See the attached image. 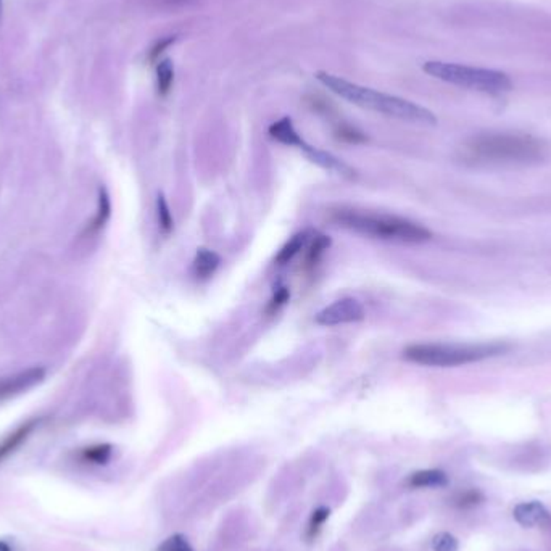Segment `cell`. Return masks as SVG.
<instances>
[{"label":"cell","instance_id":"obj_1","mask_svg":"<svg viewBox=\"0 0 551 551\" xmlns=\"http://www.w3.org/2000/svg\"><path fill=\"white\" fill-rule=\"evenodd\" d=\"M316 79L334 94L342 97L350 104L364 108V110L380 113V115L395 118V120L416 123V125H437V116L434 113L427 110L426 107L403 99V97L371 89V87L357 84V82L327 73V71H318Z\"/></svg>","mask_w":551,"mask_h":551},{"label":"cell","instance_id":"obj_2","mask_svg":"<svg viewBox=\"0 0 551 551\" xmlns=\"http://www.w3.org/2000/svg\"><path fill=\"white\" fill-rule=\"evenodd\" d=\"M331 221L350 233L371 239L400 242V244H422L432 237L430 231L419 223L401 216L374 213V211L337 208L331 213Z\"/></svg>","mask_w":551,"mask_h":551},{"label":"cell","instance_id":"obj_3","mask_svg":"<svg viewBox=\"0 0 551 551\" xmlns=\"http://www.w3.org/2000/svg\"><path fill=\"white\" fill-rule=\"evenodd\" d=\"M467 157L474 162L530 164L542 162L545 146L538 139L525 134H482L466 146Z\"/></svg>","mask_w":551,"mask_h":551},{"label":"cell","instance_id":"obj_4","mask_svg":"<svg viewBox=\"0 0 551 551\" xmlns=\"http://www.w3.org/2000/svg\"><path fill=\"white\" fill-rule=\"evenodd\" d=\"M506 343H477V345H456V343H416L403 350V358L410 363L421 366L453 368L483 362L487 358L498 357L508 352Z\"/></svg>","mask_w":551,"mask_h":551},{"label":"cell","instance_id":"obj_5","mask_svg":"<svg viewBox=\"0 0 551 551\" xmlns=\"http://www.w3.org/2000/svg\"><path fill=\"white\" fill-rule=\"evenodd\" d=\"M422 70L432 78L463 89L486 92V94H502L513 89V81L506 73L490 68L448 63V61L430 60L422 65Z\"/></svg>","mask_w":551,"mask_h":551},{"label":"cell","instance_id":"obj_6","mask_svg":"<svg viewBox=\"0 0 551 551\" xmlns=\"http://www.w3.org/2000/svg\"><path fill=\"white\" fill-rule=\"evenodd\" d=\"M366 311L357 298L345 297L341 300L331 303L316 315L315 321L319 326H341V324H352L363 321Z\"/></svg>","mask_w":551,"mask_h":551},{"label":"cell","instance_id":"obj_7","mask_svg":"<svg viewBox=\"0 0 551 551\" xmlns=\"http://www.w3.org/2000/svg\"><path fill=\"white\" fill-rule=\"evenodd\" d=\"M295 148L305 153L311 163L318 164L319 168L326 169V171L336 174V176H341L343 179H355L357 178V171L350 166L348 163H345L343 160L337 158L336 155H332L331 152L321 150V148L313 147L310 143L305 142V139L300 137L295 143Z\"/></svg>","mask_w":551,"mask_h":551},{"label":"cell","instance_id":"obj_8","mask_svg":"<svg viewBox=\"0 0 551 551\" xmlns=\"http://www.w3.org/2000/svg\"><path fill=\"white\" fill-rule=\"evenodd\" d=\"M44 378H45V369L38 366V368H29L26 371H22V373L10 375V378L0 379V401L34 387L36 384L42 382Z\"/></svg>","mask_w":551,"mask_h":551},{"label":"cell","instance_id":"obj_9","mask_svg":"<svg viewBox=\"0 0 551 551\" xmlns=\"http://www.w3.org/2000/svg\"><path fill=\"white\" fill-rule=\"evenodd\" d=\"M513 516L522 527H547L551 522V514L540 502L519 503L514 508Z\"/></svg>","mask_w":551,"mask_h":551},{"label":"cell","instance_id":"obj_10","mask_svg":"<svg viewBox=\"0 0 551 551\" xmlns=\"http://www.w3.org/2000/svg\"><path fill=\"white\" fill-rule=\"evenodd\" d=\"M38 422H39L38 419L26 421L24 424L17 427L12 434H8L2 442H0V463H2L3 460H7L12 453L17 451L18 448L28 440V437L33 434V430L36 429V426H38Z\"/></svg>","mask_w":551,"mask_h":551},{"label":"cell","instance_id":"obj_11","mask_svg":"<svg viewBox=\"0 0 551 551\" xmlns=\"http://www.w3.org/2000/svg\"><path fill=\"white\" fill-rule=\"evenodd\" d=\"M219 263L221 258L219 255L216 254V251L210 250V249H202L197 250V254H195V258L192 261V272L194 276L197 277L200 281H205L211 277L216 272V270L219 267Z\"/></svg>","mask_w":551,"mask_h":551},{"label":"cell","instance_id":"obj_12","mask_svg":"<svg viewBox=\"0 0 551 551\" xmlns=\"http://www.w3.org/2000/svg\"><path fill=\"white\" fill-rule=\"evenodd\" d=\"M310 237H311L310 231H303V233L292 235L290 239L286 242L284 247L279 250V254L276 255L277 265H287V263H290L298 254H302V250L306 249L308 242H310Z\"/></svg>","mask_w":551,"mask_h":551},{"label":"cell","instance_id":"obj_13","mask_svg":"<svg viewBox=\"0 0 551 551\" xmlns=\"http://www.w3.org/2000/svg\"><path fill=\"white\" fill-rule=\"evenodd\" d=\"M448 483V477L440 469H424L411 474L408 479V486L413 488H427V487H444Z\"/></svg>","mask_w":551,"mask_h":551},{"label":"cell","instance_id":"obj_14","mask_svg":"<svg viewBox=\"0 0 551 551\" xmlns=\"http://www.w3.org/2000/svg\"><path fill=\"white\" fill-rule=\"evenodd\" d=\"M270 134L272 139H276L277 142L284 143V146H290V147H295V143L298 139L302 136L297 132L295 126H293V123L290 118H281L279 121L272 123L270 126Z\"/></svg>","mask_w":551,"mask_h":551},{"label":"cell","instance_id":"obj_15","mask_svg":"<svg viewBox=\"0 0 551 551\" xmlns=\"http://www.w3.org/2000/svg\"><path fill=\"white\" fill-rule=\"evenodd\" d=\"M329 247H331V239H329L327 235H324L321 233H311L310 242H308L305 249L306 266H315Z\"/></svg>","mask_w":551,"mask_h":551},{"label":"cell","instance_id":"obj_16","mask_svg":"<svg viewBox=\"0 0 551 551\" xmlns=\"http://www.w3.org/2000/svg\"><path fill=\"white\" fill-rule=\"evenodd\" d=\"M174 82V68L169 60L158 61L157 66V89L160 95H166Z\"/></svg>","mask_w":551,"mask_h":551},{"label":"cell","instance_id":"obj_17","mask_svg":"<svg viewBox=\"0 0 551 551\" xmlns=\"http://www.w3.org/2000/svg\"><path fill=\"white\" fill-rule=\"evenodd\" d=\"M110 213H111L110 197H108L107 190L104 187H100L99 189V210H97L95 218L89 226L91 233H97V231H100L102 228H104L108 218H110Z\"/></svg>","mask_w":551,"mask_h":551},{"label":"cell","instance_id":"obj_18","mask_svg":"<svg viewBox=\"0 0 551 551\" xmlns=\"http://www.w3.org/2000/svg\"><path fill=\"white\" fill-rule=\"evenodd\" d=\"M110 456H111V445L108 444L87 447L81 453L82 460L86 463H91V465H105V463H108V460H110Z\"/></svg>","mask_w":551,"mask_h":551},{"label":"cell","instance_id":"obj_19","mask_svg":"<svg viewBox=\"0 0 551 551\" xmlns=\"http://www.w3.org/2000/svg\"><path fill=\"white\" fill-rule=\"evenodd\" d=\"M157 215H158V224L163 234H169L174 229V218L171 213V208L164 199V195H158L157 200Z\"/></svg>","mask_w":551,"mask_h":551},{"label":"cell","instance_id":"obj_20","mask_svg":"<svg viewBox=\"0 0 551 551\" xmlns=\"http://www.w3.org/2000/svg\"><path fill=\"white\" fill-rule=\"evenodd\" d=\"M329 518V509L327 508H318L315 513L311 514L310 518V522H308V529H306V537L313 540L318 537V534L321 532L324 522L327 521Z\"/></svg>","mask_w":551,"mask_h":551},{"label":"cell","instance_id":"obj_21","mask_svg":"<svg viewBox=\"0 0 551 551\" xmlns=\"http://www.w3.org/2000/svg\"><path fill=\"white\" fill-rule=\"evenodd\" d=\"M158 551H194L190 547L187 540H185L183 535H171V537L164 540V542L160 545Z\"/></svg>","mask_w":551,"mask_h":551},{"label":"cell","instance_id":"obj_22","mask_svg":"<svg viewBox=\"0 0 551 551\" xmlns=\"http://www.w3.org/2000/svg\"><path fill=\"white\" fill-rule=\"evenodd\" d=\"M289 298H290V292H289V289H287V287H284V286L277 287L274 293H272V298L270 300V303H267V311L270 313L279 311L281 308L284 306L287 302H289Z\"/></svg>","mask_w":551,"mask_h":551},{"label":"cell","instance_id":"obj_23","mask_svg":"<svg viewBox=\"0 0 551 551\" xmlns=\"http://www.w3.org/2000/svg\"><path fill=\"white\" fill-rule=\"evenodd\" d=\"M434 551H458V540L450 534H439L434 537L432 542Z\"/></svg>","mask_w":551,"mask_h":551},{"label":"cell","instance_id":"obj_24","mask_svg":"<svg viewBox=\"0 0 551 551\" xmlns=\"http://www.w3.org/2000/svg\"><path fill=\"white\" fill-rule=\"evenodd\" d=\"M482 502V495L479 490H466L460 493V497L456 498V504L460 508H471V506H476Z\"/></svg>","mask_w":551,"mask_h":551},{"label":"cell","instance_id":"obj_25","mask_svg":"<svg viewBox=\"0 0 551 551\" xmlns=\"http://www.w3.org/2000/svg\"><path fill=\"white\" fill-rule=\"evenodd\" d=\"M174 40H176V39H174V38H169V39H166V40H163V42H160V44L157 45V49L153 50L152 55H150L152 59H157V56L163 52V49H166L168 45H171V44L174 42Z\"/></svg>","mask_w":551,"mask_h":551},{"label":"cell","instance_id":"obj_26","mask_svg":"<svg viewBox=\"0 0 551 551\" xmlns=\"http://www.w3.org/2000/svg\"><path fill=\"white\" fill-rule=\"evenodd\" d=\"M0 551H12V548H10L5 542H0Z\"/></svg>","mask_w":551,"mask_h":551}]
</instances>
